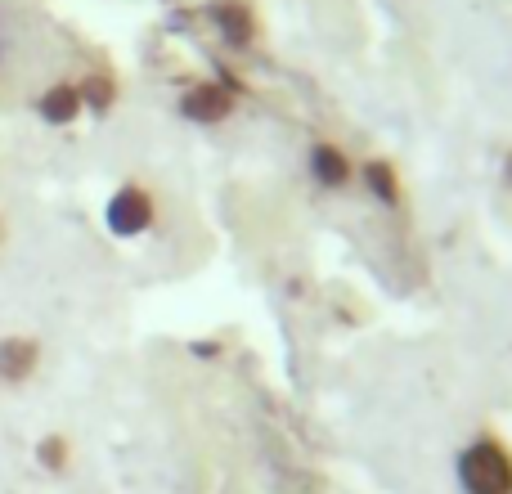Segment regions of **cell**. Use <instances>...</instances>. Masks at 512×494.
Masks as SVG:
<instances>
[{"mask_svg":"<svg viewBox=\"0 0 512 494\" xmlns=\"http://www.w3.org/2000/svg\"><path fill=\"white\" fill-rule=\"evenodd\" d=\"M104 225L113 239H144L158 225V194L140 180H122L104 203Z\"/></svg>","mask_w":512,"mask_h":494,"instance_id":"cell-2","label":"cell"},{"mask_svg":"<svg viewBox=\"0 0 512 494\" xmlns=\"http://www.w3.org/2000/svg\"><path fill=\"white\" fill-rule=\"evenodd\" d=\"M306 176L324 194H346L355 185V158L346 153V144L337 140H310L306 149Z\"/></svg>","mask_w":512,"mask_h":494,"instance_id":"cell-5","label":"cell"},{"mask_svg":"<svg viewBox=\"0 0 512 494\" xmlns=\"http://www.w3.org/2000/svg\"><path fill=\"white\" fill-rule=\"evenodd\" d=\"M463 494H512V450L495 432H477L454 459Z\"/></svg>","mask_w":512,"mask_h":494,"instance_id":"cell-1","label":"cell"},{"mask_svg":"<svg viewBox=\"0 0 512 494\" xmlns=\"http://www.w3.org/2000/svg\"><path fill=\"white\" fill-rule=\"evenodd\" d=\"M499 180H504V189H512V149L504 153V162H499Z\"/></svg>","mask_w":512,"mask_h":494,"instance_id":"cell-11","label":"cell"},{"mask_svg":"<svg viewBox=\"0 0 512 494\" xmlns=\"http://www.w3.org/2000/svg\"><path fill=\"white\" fill-rule=\"evenodd\" d=\"M355 180L364 185V194L373 198L378 207H387V212H400L405 207V176H400V167L391 158H364L360 167H355Z\"/></svg>","mask_w":512,"mask_h":494,"instance_id":"cell-7","label":"cell"},{"mask_svg":"<svg viewBox=\"0 0 512 494\" xmlns=\"http://www.w3.org/2000/svg\"><path fill=\"white\" fill-rule=\"evenodd\" d=\"M176 113L185 117L189 126H221L239 113V99H234L216 77H203V81H189V86L180 90Z\"/></svg>","mask_w":512,"mask_h":494,"instance_id":"cell-4","label":"cell"},{"mask_svg":"<svg viewBox=\"0 0 512 494\" xmlns=\"http://www.w3.org/2000/svg\"><path fill=\"white\" fill-rule=\"evenodd\" d=\"M45 346L36 333H5L0 337V387H23L41 373Z\"/></svg>","mask_w":512,"mask_h":494,"instance_id":"cell-6","label":"cell"},{"mask_svg":"<svg viewBox=\"0 0 512 494\" xmlns=\"http://www.w3.org/2000/svg\"><path fill=\"white\" fill-rule=\"evenodd\" d=\"M32 459H36V468H41L45 477H68V468H72V441L63 432H45L41 441L32 445Z\"/></svg>","mask_w":512,"mask_h":494,"instance_id":"cell-10","label":"cell"},{"mask_svg":"<svg viewBox=\"0 0 512 494\" xmlns=\"http://www.w3.org/2000/svg\"><path fill=\"white\" fill-rule=\"evenodd\" d=\"M207 23H212L216 41L230 54H248L261 41V14H256L252 0H207L203 5Z\"/></svg>","mask_w":512,"mask_h":494,"instance_id":"cell-3","label":"cell"},{"mask_svg":"<svg viewBox=\"0 0 512 494\" xmlns=\"http://www.w3.org/2000/svg\"><path fill=\"white\" fill-rule=\"evenodd\" d=\"M77 95H81V108L90 117H108L122 99V81L113 77L108 68H95V72H81L77 77Z\"/></svg>","mask_w":512,"mask_h":494,"instance_id":"cell-9","label":"cell"},{"mask_svg":"<svg viewBox=\"0 0 512 494\" xmlns=\"http://www.w3.org/2000/svg\"><path fill=\"white\" fill-rule=\"evenodd\" d=\"M32 113L41 117L45 126H72V122H81V117H86V108H81L77 81H72V77L50 81V86H45L41 95L32 99Z\"/></svg>","mask_w":512,"mask_h":494,"instance_id":"cell-8","label":"cell"}]
</instances>
